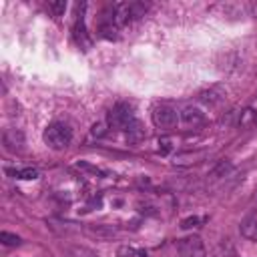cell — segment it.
Wrapping results in <instances>:
<instances>
[{
    "label": "cell",
    "instance_id": "6da1fadb",
    "mask_svg": "<svg viewBox=\"0 0 257 257\" xmlns=\"http://www.w3.org/2000/svg\"><path fill=\"white\" fill-rule=\"evenodd\" d=\"M44 143L52 149V151H62L70 145L72 141V128L66 122H50L44 133H42Z\"/></svg>",
    "mask_w": 257,
    "mask_h": 257
},
{
    "label": "cell",
    "instance_id": "7a4b0ae2",
    "mask_svg": "<svg viewBox=\"0 0 257 257\" xmlns=\"http://www.w3.org/2000/svg\"><path fill=\"white\" fill-rule=\"evenodd\" d=\"M149 4L145 2H118V4H112L110 10H112V16H114V22L118 26L122 24H128L131 20H137L141 16H145Z\"/></svg>",
    "mask_w": 257,
    "mask_h": 257
},
{
    "label": "cell",
    "instance_id": "3957f363",
    "mask_svg": "<svg viewBox=\"0 0 257 257\" xmlns=\"http://www.w3.org/2000/svg\"><path fill=\"white\" fill-rule=\"evenodd\" d=\"M153 124L157 128H163V131H169V128H175L177 124V110L173 106L161 104L153 110Z\"/></svg>",
    "mask_w": 257,
    "mask_h": 257
},
{
    "label": "cell",
    "instance_id": "277c9868",
    "mask_svg": "<svg viewBox=\"0 0 257 257\" xmlns=\"http://www.w3.org/2000/svg\"><path fill=\"white\" fill-rule=\"evenodd\" d=\"M133 120V108L124 104V102H118L110 112H108V122L112 126H118V128H124L128 122Z\"/></svg>",
    "mask_w": 257,
    "mask_h": 257
},
{
    "label": "cell",
    "instance_id": "5b68a950",
    "mask_svg": "<svg viewBox=\"0 0 257 257\" xmlns=\"http://www.w3.org/2000/svg\"><path fill=\"white\" fill-rule=\"evenodd\" d=\"M179 249H181L183 257H207V249H205L201 237H197V235H191V237L183 239Z\"/></svg>",
    "mask_w": 257,
    "mask_h": 257
},
{
    "label": "cell",
    "instance_id": "8992f818",
    "mask_svg": "<svg viewBox=\"0 0 257 257\" xmlns=\"http://www.w3.org/2000/svg\"><path fill=\"white\" fill-rule=\"evenodd\" d=\"M82 10H84V6H82ZM72 34H74V40H76L84 50L90 48L92 40H90L88 34H86V26H84V16H82V12L76 14V22H74V26H72Z\"/></svg>",
    "mask_w": 257,
    "mask_h": 257
},
{
    "label": "cell",
    "instance_id": "52a82bcc",
    "mask_svg": "<svg viewBox=\"0 0 257 257\" xmlns=\"http://www.w3.org/2000/svg\"><path fill=\"white\" fill-rule=\"evenodd\" d=\"M181 120L187 124V126H199L205 122V114L197 108V106H185L181 110Z\"/></svg>",
    "mask_w": 257,
    "mask_h": 257
},
{
    "label": "cell",
    "instance_id": "ba28073f",
    "mask_svg": "<svg viewBox=\"0 0 257 257\" xmlns=\"http://www.w3.org/2000/svg\"><path fill=\"white\" fill-rule=\"evenodd\" d=\"M2 141H4V147H6L8 151H12V153L22 151L24 137H22V133H20V131H16V128H12V131H6V133H4V137H2Z\"/></svg>",
    "mask_w": 257,
    "mask_h": 257
},
{
    "label": "cell",
    "instance_id": "9c48e42d",
    "mask_svg": "<svg viewBox=\"0 0 257 257\" xmlns=\"http://www.w3.org/2000/svg\"><path fill=\"white\" fill-rule=\"evenodd\" d=\"M239 231H241V235H243L245 239L257 241V219H255L253 215H247V217L241 221Z\"/></svg>",
    "mask_w": 257,
    "mask_h": 257
},
{
    "label": "cell",
    "instance_id": "30bf717a",
    "mask_svg": "<svg viewBox=\"0 0 257 257\" xmlns=\"http://www.w3.org/2000/svg\"><path fill=\"white\" fill-rule=\"evenodd\" d=\"M124 131H126V139L131 141V143H137V141H141L145 137V128H143V124L137 118H133L131 122H128L124 126Z\"/></svg>",
    "mask_w": 257,
    "mask_h": 257
},
{
    "label": "cell",
    "instance_id": "8fae6325",
    "mask_svg": "<svg viewBox=\"0 0 257 257\" xmlns=\"http://www.w3.org/2000/svg\"><path fill=\"white\" fill-rule=\"evenodd\" d=\"M237 124H239L241 128H251V126H255V124H257V110H255V108H251V106L243 108V110H241V114H239Z\"/></svg>",
    "mask_w": 257,
    "mask_h": 257
},
{
    "label": "cell",
    "instance_id": "7c38bea8",
    "mask_svg": "<svg viewBox=\"0 0 257 257\" xmlns=\"http://www.w3.org/2000/svg\"><path fill=\"white\" fill-rule=\"evenodd\" d=\"M86 231H88L92 237H98V239H108V237H112V235L116 233V229L110 227V225H88Z\"/></svg>",
    "mask_w": 257,
    "mask_h": 257
},
{
    "label": "cell",
    "instance_id": "4fadbf2b",
    "mask_svg": "<svg viewBox=\"0 0 257 257\" xmlns=\"http://www.w3.org/2000/svg\"><path fill=\"white\" fill-rule=\"evenodd\" d=\"M223 90H219V88H209V90H205L203 94H201V100L203 102H207V104H217V102H221L223 100Z\"/></svg>",
    "mask_w": 257,
    "mask_h": 257
},
{
    "label": "cell",
    "instance_id": "5bb4252c",
    "mask_svg": "<svg viewBox=\"0 0 257 257\" xmlns=\"http://www.w3.org/2000/svg\"><path fill=\"white\" fill-rule=\"evenodd\" d=\"M6 173L14 175L16 179H24V181H32V179H36V177H38V171H36L34 167H24V169H18V171H10V169H6Z\"/></svg>",
    "mask_w": 257,
    "mask_h": 257
},
{
    "label": "cell",
    "instance_id": "9a60e30c",
    "mask_svg": "<svg viewBox=\"0 0 257 257\" xmlns=\"http://www.w3.org/2000/svg\"><path fill=\"white\" fill-rule=\"evenodd\" d=\"M197 159H203V153H183L175 157V165H191L197 163Z\"/></svg>",
    "mask_w": 257,
    "mask_h": 257
},
{
    "label": "cell",
    "instance_id": "2e32d148",
    "mask_svg": "<svg viewBox=\"0 0 257 257\" xmlns=\"http://www.w3.org/2000/svg\"><path fill=\"white\" fill-rule=\"evenodd\" d=\"M233 169V165H231V161H221L213 171H211V177L213 179H221V177H225L229 171Z\"/></svg>",
    "mask_w": 257,
    "mask_h": 257
},
{
    "label": "cell",
    "instance_id": "e0dca14e",
    "mask_svg": "<svg viewBox=\"0 0 257 257\" xmlns=\"http://www.w3.org/2000/svg\"><path fill=\"white\" fill-rule=\"evenodd\" d=\"M48 10L52 12V16H62L66 10V2L64 0H52V2H48Z\"/></svg>",
    "mask_w": 257,
    "mask_h": 257
},
{
    "label": "cell",
    "instance_id": "ac0fdd59",
    "mask_svg": "<svg viewBox=\"0 0 257 257\" xmlns=\"http://www.w3.org/2000/svg\"><path fill=\"white\" fill-rule=\"evenodd\" d=\"M0 241H2L4 245H8V247H14V245H18V243H20V237H18L16 233L0 231Z\"/></svg>",
    "mask_w": 257,
    "mask_h": 257
},
{
    "label": "cell",
    "instance_id": "d6986e66",
    "mask_svg": "<svg viewBox=\"0 0 257 257\" xmlns=\"http://www.w3.org/2000/svg\"><path fill=\"white\" fill-rule=\"evenodd\" d=\"M90 135H92V137H102V135H106V122H96V124H92Z\"/></svg>",
    "mask_w": 257,
    "mask_h": 257
},
{
    "label": "cell",
    "instance_id": "ffe728a7",
    "mask_svg": "<svg viewBox=\"0 0 257 257\" xmlns=\"http://www.w3.org/2000/svg\"><path fill=\"white\" fill-rule=\"evenodd\" d=\"M199 221H201V219H199V217H195V215H193V217H187V219H183V221H181V229L197 227V225H199Z\"/></svg>",
    "mask_w": 257,
    "mask_h": 257
},
{
    "label": "cell",
    "instance_id": "44dd1931",
    "mask_svg": "<svg viewBox=\"0 0 257 257\" xmlns=\"http://www.w3.org/2000/svg\"><path fill=\"white\" fill-rule=\"evenodd\" d=\"M159 149H161L163 155H167L171 151V141L169 139H159Z\"/></svg>",
    "mask_w": 257,
    "mask_h": 257
},
{
    "label": "cell",
    "instance_id": "7402d4cb",
    "mask_svg": "<svg viewBox=\"0 0 257 257\" xmlns=\"http://www.w3.org/2000/svg\"><path fill=\"white\" fill-rule=\"evenodd\" d=\"M118 255H120V257H131V255H135V251H133L131 247H120V249H118Z\"/></svg>",
    "mask_w": 257,
    "mask_h": 257
},
{
    "label": "cell",
    "instance_id": "603a6c76",
    "mask_svg": "<svg viewBox=\"0 0 257 257\" xmlns=\"http://www.w3.org/2000/svg\"><path fill=\"white\" fill-rule=\"evenodd\" d=\"M217 257H235V251L229 247V249H227V253H223V247H221V249H219V253H217Z\"/></svg>",
    "mask_w": 257,
    "mask_h": 257
}]
</instances>
